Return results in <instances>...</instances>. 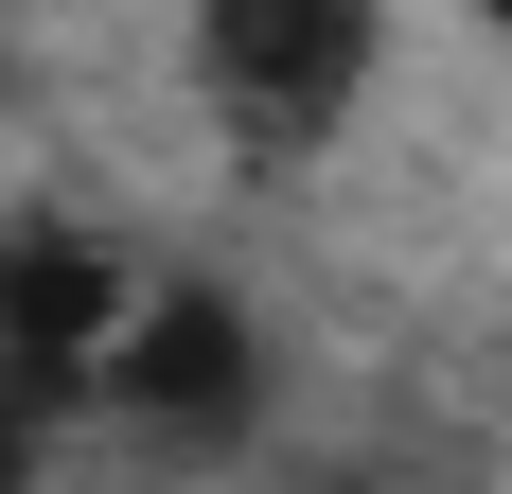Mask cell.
Listing matches in <instances>:
<instances>
[{"instance_id":"1","label":"cell","mask_w":512,"mask_h":494,"mask_svg":"<svg viewBox=\"0 0 512 494\" xmlns=\"http://www.w3.org/2000/svg\"><path fill=\"white\" fill-rule=\"evenodd\" d=\"M195 53H212L230 142L301 159V142H336L354 89H371V0H195Z\"/></svg>"},{"instance_id":"2","label":"cell","mask_w":512,"mask_h":494,"mask_svg":"<svg viewBox=\"0 0 512 494\" xmlns=\"http://www.w3.org/2000/svg\"><path fill=\"white\" fill-rule=\"evenodd\" d=\"M106 406H142V424H195V442H230V424H248L265 406V336L248 318H230V300H142V318H124V353H106Z\"/></svg>"},{"instance_id":"3","label":"cell","mask_w":512,"mask_h":494,"mask_svg":"<svg viewBox=\"0 0 512 494\" xmlns=\"http://www.w3.org/2000/svg\"><path fill=\"white\" fill-rule=\"evenodd\" d=\"M89 336H106V247L89 230H18V247H0V371H18V406L71 389Z\"/></svg>"},{"instance_id":"4","label":"cell","mask_w":512,"mask_h":494,"mask_svg":"<svg viewBox=\"0 0 512 494\" xmlns=\"http://www.w3.org/2000/svg\"><path fill=\"white\" fill-rule=\"evenodd\" d=\"M0 494H18V406H0Z\"/></svg>"},{"instance_id":"5","label":"cell","mask_w":512,"mask_h":494,"mask_svg":"<svg viewBox=\"0 0 512 494\" xmlns=\"http://www.w3.org/2000/svg\"><path fill=\"white\" fill-rule=\"evenodd\" d=\"M477 18H495V36H512V0H477Z\"/></svg>"}]
</instances>
